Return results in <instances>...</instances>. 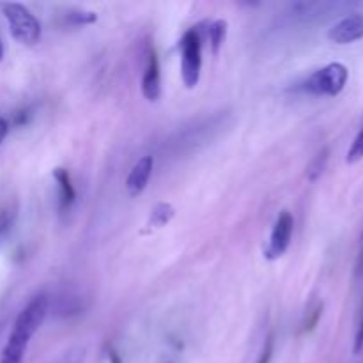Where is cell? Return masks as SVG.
Segmentation results:
<instances>
[{"label": "cell", "instance_id": "cell-11", "mask_svg": "<svg viewBox=\"0 0 363 363\" xmlns=\"http://www.w3.org/2000/svg\"><path fill=\"white\" fill-rule=\"evenodd\" d=\"M16 218H18V206L14 204V202H9V204L0 208V243L9 236L14 223H16Z\"/></svg>", "mask_w": 363, "mask_h": 363}, {"label": "cell", "instance_id": "cell-19", "mask_svg": "<svg viewBox=\"0 0 363 363\" xmlns=\"http://www.w3.org/2000/svg\"><path fill=\"white\" fill-rule=\"evenodd\" d=\"M354 354H360L363 351V315H362V321L360 326H358V332L357 337H354V347H353Z\"/></svg>", "mask_w": 363, "mask_h": 363}, {"label": "cell", "instance_id": "cell-20", "mask_svg": "<svg viewBox=\"0 0 363 363\" xmlns=\"http://www.w3.org/2000/svg\"><path fill=\"white\" fill-rule=\"evenodd\" d=\"M28 117H30L28 110H21V112H18L16 117H14V124H16V126H23V124L28 123Z\"/></svg>", "mask_w": 363, "mask_h": 363}, {"label": "cell", "instance_id": "cell-5", "mask_svg": "<svg viewBox=\"0 0 363 363\" xmlns=\"http://www.w3.org/2000/svg\"><path fill=\"white\" fill-rule=\"evenodd\" d=\"M294 230V218L289 211H282L277 218L275 225H273L272 236H269L268 247L264 250V257L269 261L282 257L287 252L291 245V238H293Z\"/></svg>", "mask_w": 363, "mask_h": 363}, {"label": "cell", "instance_id": "cell-4", "mask_svg": "<svg viewBox=\"0 0 363 363\" xmlns=\"http://www.w3.org/2000/svg\"><path fill=\"white\" fill-rule=\"evenodd\" d=\"M50 300L46 294H38V296L32 298L27 303V307L18 314L16 321H14L13 330L25 333L28 337H34L35 332L41 328V325L45 323L46 314H48Z\"/></svg>", "mask_w": 363, "mask_h": 363}, {"label": "cell", "instance_id": "cell-12", "mask_svg": "<svg viewBox=\"0 0 363 363\" xmlns=\"http://www.w3.org/2000/svg\"><path fill=\"white\" fill-rule=\"evenodd\" d=\"M174 215H176V209L172 208V204H169V202H160V204H156L152 208L149 223L152 227H156V229H160V227H165L174 218Z\"/></svg>", "mask_w": 363, "mask_h": 363}, {"label": "cell", "instance_id": "cell-22", "mask_svg": "<svg viewBox=\"0 0 363 363\" xmlns=\"http://www.w3.org/2000/svg\"><path fill=\"white\" fill-rule=\"evenodd\" d=\"M358 272H363V234L360 240V252H358Z\"/></svg>", "mask_w": 363, "mask_h": 363}, {"label": "cell", "instance_id": "cell-1", "mask_svg": "<svg viewBox=\"0 0 363 363\" xmlns=\"http://www.w3.org/2000/svg\"><path fill=\"white\" fill-rule=\"evenodd\" d=\"M0 9L6 16L7 25H9L11 35L18 43L25 46H34L41 39V23L23 4L6 2L0 4Z\"/></svg>", "mask_w": 363, "mask_h": 363}, {"label": "cell", "instance_id": "cell-13", "mask_svg": "<svg viewBox=\"0 0 363 363\" xmlns=\"http://www.w3.org/2000/svg\"><path fill=\"white\" fill-rule=\"evenodd\" d=\"M225 35H227L225 20H215L213 23H209L208 38H209V43H211L213 53H218V50L222 48L223 41H225Z\"/></svg>", "mask_w": 363, "mask_h": 363}, {"label": "cell", "instance_id": "cell-16", "mask_svg": "<svg viewBox=\"0 0 363 363\" xmlns=\"http://www.w3.org/2000/svg\"><path fill=\"white\" fill-rule=\"evenodd\" d=\"M363 158V128L358 131V135L354 137V140L351 142L350 151H347L346 162L347 163H357Z\"/></svg>", "mask_w": 363, "mask_h": 363}, {"label": "cell", "instance_id": "cell-15", "mask_svg": "<svg viewBox=\"0 0 363 363\" xmlns=\"http://www.w3.org/2000/svg\"><path fill=\"white\" fill-rule=\"evenodd\" d=\"M98 20V14L92 13V11H84V9H77L67 13L66 21L69 25H74V27H80V25H91Z\"/></svg>", "mask_w": 363, "mask_h": 363}, {"label": "cell", "instance_id": "cell-2", "mask_svg": "<svg viewBox=\"0 0 363 363\" xmlns=\"http://www.w3.org/2000/svg\"><path fill=\"white\" fill-rule=\"evenodd\" d=\"M347 80H350V69L342 62H330L321 69L314 71L303 82V91L312 96L335 98L344 91Z\"/></svg>", "mask_w": 363, "mask_h": 363}, {"label": "cell", "instance_id": "cell-6", "mask_svg": "<svg viewBox=\"0 0 363 363\" xmlns=\"http://www.w3.org/2000/svg\"><path fill=\"white\" fill-rule=\"evenodd\" d=\"M328 39L335 45H351L363 39V14L353 13L337 21L328 30Z\"/></svg>", "mask_w": 363, "mask_h": 363}, {"label": "cell", "instance_id": "cell-8", "mask_svg": "<svg viewBox=\"0 0 363 363\" xmlns=\"http://www.w3.org/2000/svg\"><path fill=\"white\" fill-rule=\"evenodd\" d=\"M152 169H155V158L152 156H142L126 177V190L131 197H138L142 191L147 188L149 179H151Z\"/></svg>", "mask_w": 363, "mask_h": 363}, {"label": "cell", "instance_id": "cell-7", "mask_svg": "<svg viewBox=\"0 0 363 363\" xmlns=\"http://www.w3.org/2000/svg\"><path fill=\"white\" fill-rule=\"evenodd\" d=\"M142 94L147 101H158L162 94V73H160V60L155 48L149 50L147 53V62L142 77Z\"/></svg>", "mask_w": 363, "mask_h": 363}, {"label": "cell", "instance_id": "cell-10", "mask_svg": "<svg viewBox=\"0 0 363 363\" xmlns=\"http://www.w3.org/2000/svg\"><path fill=\"white\" fill-rule=\"evenodd\" d=\"M53 179L59 184V206L60 211H69L71 206L74 204L77 199V191H74L73 183H71V176L66 169L59 167L53 170Z\"/></svg>", "mask_w": 363, "mask_h": 363}, {"label": "cell", "instance_id": "cell-17", "mask_svg": "<svg viewBox=\"0 0 363 363\" xmlns=\"http://www.w3.org/2000/svg\"><path fill=\"white\" fill-rule=\"evenodd\" d=\"M273 346H275V339H273V333H269L268 339H266V342H264V347H262V353H261V357H259L257 363H269V362H272Z\"/></svg>", "mask_w": 363, "mask_h": 363}, {"label": "cell", "instance_id": "cell-3", "mask_svg": "<svg viewBox=\"0 0 363 363\" xmlns=\"http://www.w3.org/2000/svg\"><path fill=\"white\" fill-rule=\"evenodd\" d=\"M181 78L188 89H194L201 80L202 71V35L197 27L188 28L179 43Z\"/></svg>", "mask_w": 363, "mask_h": 363}, {"label": "cell", "instance_id": "cell-14", "mask_svg": "<svg viewBox=\"0 0 363 363\" xmlns=\"http://www.w3.org/2000/svg\"><path fill=\"white\" fill-rule=\"evenodd\" d=\"M328 158H330V151L328 149H323L321 152H319L318 156H315L314 160H312V163L308 165V179L311 181H315L319 176H321L323 172H325L326 169V163H328Z\"/></svg>", "mask_w": 363, "mask_h": 363}, {"label": "cell", "instance_id": "cell-18", "mask_svg": "<svg viewBox=\"0 0 363 363\" xmlns=\"http://www.w3.org/2000/svg\"><path fill=\"white\" fill-rule=\"evenodd\" d=\"M321 314H323V305L319 303L318 307H315L314 311H312L311 314H308L307 321H305V325H303L305 332H312V330L315 328V325H318V321H319V318H321Z\"/></svg>", "mask_w": 363, "mask_h": 363}, {"label": "cell", "instance_id": "cell-23", "mask_svg": "<svg viewBox=\"0 0 363 363\" xmlns=\"http://www.w3.org/2000/svg\"><path fill=\"white\" fill-rule=\"evenodd\" d=\"M4 59V43H2V39H0V60Z\"/></svg>", "mask_w": 363, "mask_h": 363}, {"label": "cell", "instance_id": "cell-9", "mask_svg": "<svg viewBox=\"0 0 363 363\" xmlns=\"http://www.w3.org/2000/svg\"><path fill=\"white\" fill-rule=\"evenodd\" d=\"M32 337L25 335V333L18 332V330H11V335L7 339L6 347L0 357V363H21L23 362L25 351H27L28 342Z\"/></svg>", "mask_w": 363, "mask_h": 363}, {"label": "cell", "instance_id": "cell-21", "mask_svg": "<svg viewBox=\"0 0 363 363\" xmlns=\"http://www.w3.org/2000/svg\"><path fill=\"white\" fill-rule=\"evenodd\" d=\"M7 133H9V123H7L6 119H2V117H0V144L6 140Z\"/></svg>", "mask_w": 363, "mask_h": 363}]
</instances>
